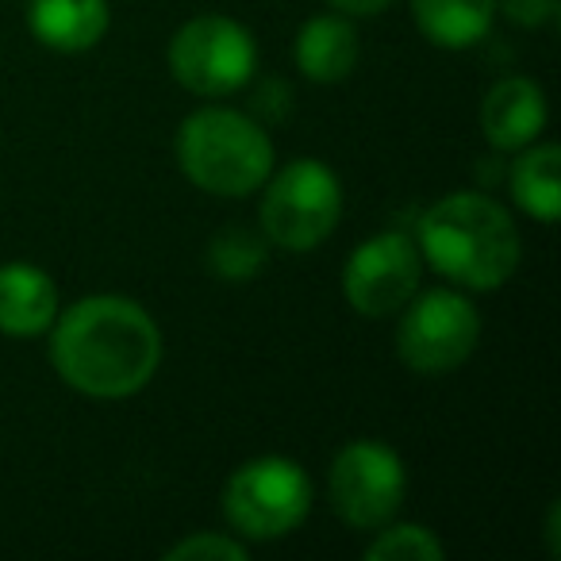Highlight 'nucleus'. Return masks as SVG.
<instances>
[{"mask_svg": "<svg viewBox=\"0 0 561 561\" xmlns=\"http://www.w3.org/2000/svg\"><path fill=\"white\" fill-rule=\"evenodd\" d=\"M50 366L81 397L127 400L162 366V328L127 297H85L50 323Z\"/></svg>", "mask_w": 561, "mask_h": 561, "instance_id": "nucleus-1", "label": "nucleus"}, {"mask_svg": "<svg viewBox=\"0 0 561 561\" xmlns=\"http://www.w3.org/2000/svg\"><path fill=\"white\" fill-rule=\"evenodd\" d=\"M415 247L438 277L469 293L500 289L523 254L515 219L484 193H450L431 204L415 227Z\"/></svg>", "mask_w": 561, "mask_h": 561, "instance_id": "nucleus-2", "label": "nucleus"}, {"mask_svg": "<svg viewBox=\"0 0 561 561\" xmlns=\"http://www.w3.org/2000/svg\"><path fill=\"white\" fill-rule=\"evenodd\" d=\"M273 139L254 116L234 108H201L178 127V165L201 193L242 201L273 173Z\"/></svg>", "mask_w": 561, "mask_h": 561, "instance_id": "nucleus-3", "label": "nucleus"}, {"mask_svg": "<svg viewBox=\"0 0 561 561\" xmlns=\"http://www.w3.org/2000/svg\"><path fill=\"white\" fill-rule=\"evenodd\" d=\"M257 224L270 247L305 254L331 239L343 219V185L339 173L320 158H293L285 170L265 178Z\"/></svg>", "mask_w": 561, "mask_h": 561, "instance_id": "nucleus-4", "label": "nucleus"}, {"mask_svg": "<svg viewBox=\"0 0 561 561\" xmlns=\"http://www.w3.org/2000/svg\"><path fill=\"white\" fill-rule=\"evenodd\" d=\"M312 512V477L300 461L265 454L227 477L224 515L247 542H273L300 527Z\"/></svg>", "mask_w": 561, "mask_h": 561, "instance_id": "nucleus-5", "label": "nucleus"}, {"mask_svg": "<svg viewBox=\"0 0 561 561\" xmlns=\"http://www.w3.org/2000/svg\"><path fill=\"white\" fill-rule=\"evenodd\" d=\"M400 312L404 316L397 323V358L412 374H454L473 358L481 343V312L458 289L415 293Z\"/></svg>", "mask_w": 561, "mask_h": 561, "instance_id": "nucleus-6", "label": "nucleus"}, {"mask_svg": "<svg viewBox=\"0 0 561 561\" xmlns=\"http://www.w3.org/2000/svg\"><path fill=\"white\" fill-rule=\"evenodd\" d=\"M170 73L193 96H231L254 81L257 43L231 16H193L181 24L165 50Z\"/></svg>", "mask_w": 561, "mask_h": 561, "instance_id": "nucleus-7", "label": "nucleus"}, {"mask_svg": "<svg viewBox=\"0 0 561 561\" xmlns=\"http://www.w3.org/2000/svg\"><path fill=\"white\" fill-rule=\"evenodd\" d=\"M408 469L392 446L377 438L346 443L328 469V496L335 515L354 530H381L404 507Z\"/></svg>", "mask_w": 561, "mask_h": 561, "instance_id": "nucleus-8", "label": "nucleus"}, {"mask_svg": "<svg viewBox=\"0 0 561 561\" xmlns=\"http://www.w3.org/2000/svg\"><path fill=\"white\" fill-rule=\"evenodd\" d=\"M423 257L412 234L381 231L358 242L343 265V297L366 320L397 316L420 293Z\"/></svg>", "mask_w": 561, "mask_h": 561, "instance_id": "nucleus-9", "label": "nucleus"}, {"mask_svg": "<svg viewBox=\"0 0 561 561\" xmlns=\"http://www.w3.org/2000/svg\"><path fill=\"white\" fill-rule=\"evenodd\" d=\"M546 119L550 104L542 85L530 78H500L481 101V131L500 154L530 147L546 131Z\"/></svg>", "mask_w": 561, "mask_h": 561, "instance_id": "nucleus-10", "label": "nucleus"}, {"mask_svg": "<svg viewBox=\"0 0 561 561\" xmlns=\"http://www.w3.org/2000/svg\"><path fill=\"white\" fill-rule=\"evenodd\" d=\"M58 312H62V300H58V285L47 270L32 262L0 265V335H47Z\"/></svg>", "mask_w": 561, "mask_h": 561, "instance_id": "nucleus-11", "label": "nucleus"}, {"mask_svg": "<svg viewBox=\"0 0 561 561\" xmlns=\"http://www.w3.org/2000/svg\"><path fill=\"white\" fill-rule=\"evenodd\" d=\"M108 0H32L27 4V32L35 43L58 55L93 50L108 35Z\"/></svg>", "mask_w": 561, "mask_h": 561, "instance_id": "nucleus-12", "label": "nucleus"}, {"mask_svg": "<svg viewBox=\"0 0 561 561\" xmlns=\"http://www.w3.org/2000/svg\"><path fill=\"white\" fill-rule=\"evenodd\" d=\"M293 58H297V70L316 85L346 81L354 73V66H358V32H354L351 16H343V12L312 16L297 32Z\"/></svg>", "mask_w": 561, "mask_h": 561, "instance_id": "nucleus-13", "label": "nucleus"}, {"mask_svg": "<svg viewBox=\"0 0 561 561\" xmlns=\"http://www.w3.org/2000/svg\"><path fill=\"white\" fill-rule=\"evenodd\" d=\"M496 0H412L423 39L443 50H469L496 24Z\"/></svg>", "mask_w": 561, "mask_h": 561, "instance_id": "nucleus-14", "label": "nucleus"}, {"mask_svg": "<svg viewBox=\"0 0 561 561\" xmlns=\"http://www.w3.org/2000/svg\"><path fill=\"white\" fill-rule=\"evenodd\" d=\"M512 201L538 224H553L561 216V147L558 142H530L519 150L507 173Z\"/></svg>", "mask_w": 561, "mask_h": 561, "instance_id": "nucleus-15", "label": "nucleus"}, {"mask_svg": "<svg viewBox=\"0 0 561 561\" xmlns=\"http://www.w3.org/2000/svg\"><path fill=\"white\" fill-rule=\"evenodd\" d=\"M265 262H270V239L250 231V227L231 224L211 234L208 242V270L219 280H231V285L257 277L265 270Z\"/></svg>", "mask_w": 561, "mask_h": 561, "instance_id": "nucleus-16", "label": "nucleus"}, {"mask_svg": "<svg viewBox=\"0 0 561 561\" xmlns=\"http://www.w3.org/2000/svg\"><path fill=\"white\" fill-rule=\"evenodd\" d=\"M369 561H443L446 546L423 523H385L366 546Z\"/></svg>", "mask_w": 561, "mask_h": 561, "instance_id": "nucleus-17", "label": "nucleus"}, {"mask_svg": "<svg viewBox=\"0 0 561 561\" xmlns=\"http://www.w3.org/2000/svg\"><path fill=\"white\" fill-rule=\"evenodd\" d=\"M247 542L219 530H196L165 550V561H247Z\"/></svg>", "mask_w": 561, "mask_h": 561, "instance_id": "nucleus-18", "label": "nucleus"}, {"mask_svg": "<svg viewBox=\"0 0 561 561\" xmlns=\"http://www.w3.org/2000/svg\"><path fill=\"white\" fill-rule=\"evenodd\" d=\"M496 9L519 27H546L558 20V0H496Z\"/></svg>", "mask_w": 561, "mask_h": 561, "instance_id": "nucleus-19", "label": "nucleus"}, {"mask_svg": "<svg viewBox=\"0 0 561 561\" xmlns=\"http://www.w3.org/2000/svg\"><path fill=\"white\" fill-rule=\"evenodd\" d=\"M331 9L343 12V16H377L392 4V0H328Z\"/></svg>", "mask_w": 561, "mask_h": 561, "instance_id": "nucleus-20", "label": "nucleus"}, {"mask_svg": "<svg viewBox=\"0 0 561 561\" xmlns=\"http://www.w3.org/2000/svg\"><path fill=\"white\" fill-rule=\"evenodd\" d=\"M546 538H550V553L558 558V553H561V542H558V504L550 507V519H546Z\"/></svg>", "mask_w": 561, "mask_h": 561, "instance_id": "nucleus-21", "label": "nucleus"}]
</instances>
